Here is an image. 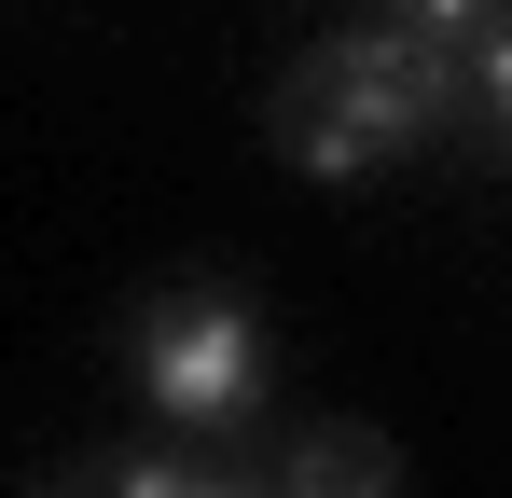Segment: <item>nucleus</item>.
Returning a JSON list of instances; mask_svg holds the SVG:
<instances>
[{
	"label": "nucleus",
	"mask_w": 512,
	"mask_h": 498,
	"mask_svg": "<svg viewBox=\"0 0 512 498\" xmlns=\"http://www.w3.org/2000/svg\"><path fill=\"white\" fill-rule=\"evenodd\" d=\"M56 485H97V498H222V485H250L236 457H208L194 429H153V443H111V457H70Z\"/></svg>",
	"instance_id": "20e7f679"
},
{
	"label": "nucleus",
	"mask_w": 512,
	"mask_h": 498,
	"mask_svg": "<svg viewBox=\"0 0 512 498\" xmlns=\"http://www.w3.org/2000/svg\"><path fill=\"white\" fill-rule=\"evenodd\" d=\"M374 14H402V28H429L443 56H457V42H485V28H512V0H374Z\"/></svg>",
	"instance_id": "423d86ee"
},
{
	"label": "nucleus",
	"mask_w": 512,
	"mask_h": 498,
	"mask_svg": "<svg viewBox=\"0 0 512 498\" xmlns=\"http://www.w3.org/2000/svg\"><path fill=\"white\" fill-rule=\"evenodd\" d=\"M250 485H277V498H388V485H402V457H388L360 415H319V429H291V443L263 457Z\"/></svg>",
	"instance_id": "7ed1b4c3"
},
{
	"label": "nucleus",
	"mask_w": 512,
	"mask_h": 498,
	"mask_svg": "<svg viewBox=\"0 0 512 498\" xmlns=\"http://www.w3.org/2000/svg\"><path fill=\"white\" fill-rule=\"evenodd\" d=\"M125 374H139V402L194 429V443H236L277 388V319H263L236 277H167L139 319H125Z\"/></svg>",
	"instance_id": "f03ea898"
},
{
	"label": "nucleus",
	"mask_w": 512,
	"mask_h": 498,
	"mask_svg": "<svg viewBox=\"0 0 512 498\" xmlns=\"http://www.w3.org/2000/svg\"><path fill=\"white\" fill-rule=\"evenodd\" d=\"M457 111H471V125H485V153L512 166V28L457 42Z\"/></svg>",
	"instance_id": "39448f33"
},
{
	"label": "nucleus",
	"mask_w": 512,
	"mask_h": 498,
	"mask_svg": "<svg viewBox=\"0 0 512 498\" xmlns=\"http://www.w3.org/2000/svg\"><path fill=\"white\" fill-rule=\"evenodd\" d=\"M457 125V56L402 28V14H346L319 28L291 83H277V111H263V139L291 180H319V194H360V180H388V166H416L429 139Z\"/></svg>",
	"instance_id": "f257e3e1"
}]
</instances>
